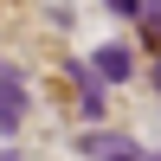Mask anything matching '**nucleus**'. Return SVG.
<instances>
[{
	"instance_id": "f03ea898",
	"label": "nucleus",
	"mask_w": 161,
	"mask_h": 161,
	"mask_svg": "<svg viewBox=\"0 0 161 161\" xmlns=\"http://www.w3.org/2000/svg\"><path fill=\"white\" fill-rule=\"evenodd\" d=\"M129 64H136L129 45H103V52H97V77H129Z\"/></svg>"
},
{
	"instance_id": "7ed1b4c3",
	"label": "nucleus",
	"mask_w": 161,
	"mask_h": 161,
	"mask_svg": "<svg viewBox=\"0 0 161 161\" xmlns=\"http://www.w3.org/2000/svg\"><path fill=\"white\" fill-rule=\"evenodd\" d=\"M77 84H84V110L103 116V97H97V71H77Z\"/></svg>"
},
{
	"instance_id": "423d86ee",
	"label": "nucleus",
	"mask_w": 161,
	"mask_h": 161,
	"mask_svg": "<svg viewBox=\"0 0 161 161\" xmlns=\"http://www.w3.org/2000/svg\"><path fill=\"white\" fill-rule=\"evenodd\" d=\"M0 161H13V155H0Z\"/></svg>"
},
{
	"instance_id": "20e7f679",
	"label": "nucleus",
	"mask_w": 161,
	"mask_h": 161,
	"mask_svg": "<svg viewBox=\"0 0 161 161\" xmlns=\"http://www.w3.org/2000/svg\"><path fill=\"white\" fill-rule=\"evenodd\" d=\"M110 13H142V0H103Z\"/></svg>"
},
{
	"instance_id": "39448f33",
	"label": "nucleus",
	"mask_w": 161,
	"mask_h": 161,
	"mask_svg": "<svg viewBox=\"0 0 161 161\" xmlns=\"http://www.w3.org/2000/svg\"><path fill=\"white\" fill-rule=\"evenodd\" d=\"M110 161H142V155H136V148H116V155H110Z\"/></svg>"
},
{
	"instance_id": "f257e3e1",
	"label": "nucleus",
	"mask_w": 161,
	"mask_h": 161,
	"mask_svg": "<svg viewBox=\"0 0 161 161\" xmlns=\"http://www.w3.org/2000/svg\"><path fill=\"white\" fill-rule=\"evenodd\" d=\"M19 123H26V90H19V77L0 71V136H13Z\"/></svg>"
}]
</instances>
